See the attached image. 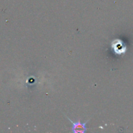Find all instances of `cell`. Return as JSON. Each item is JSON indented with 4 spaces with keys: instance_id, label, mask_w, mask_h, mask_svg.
Masks as SVG:
<instances>
[{
    "instance_id": "obj_1",
    "label": "cell",
    "mask_w": 133,
    "mask_h": 133,
    "mask_svg": "<svg viewBox=\"0 0 133 133\" xmlns=\"http://www.w3.org/2000/svg\"><path fill=\"white\" fill-rule=\"evenodd\" d=\"M112 51L116 55H123L127 51V47L120 39H114L110 43Z\"/></svg>"
},
{
    "instance_id": "obj_2",
    "label": "cell",
    "mask_w": 133,
    "mask_h": 133,
    "mask_svg": "<svg viewBox=\"0 0 133 133\" xmlns=\"http://www.w3.org/2000/svg\"><path fill=\"white\" fill-rule=\"evenodd\" d=\"M66 118L70 120V122L72 124V127H71V131L72 132H74V133H84L87 132V128L86 125H87V123H88L89 120H87L84 123H81L80 120L74 122L71 119H70V118H68L67 116H66Z\"/></svg>"
}]
</instances>
